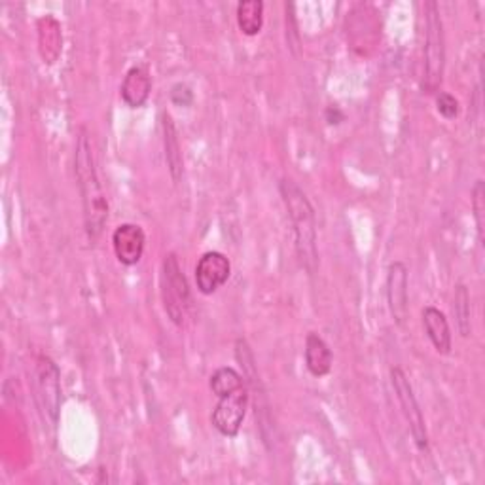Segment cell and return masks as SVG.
Here are the masks:
<instances>
[{"mask_svg": "<svg viewBox=\"0 0 485 485\" xmlns=\"http://www.w3.org/2000/svg\"><path fill=\"white\" fill-rule=\"evenodd\" d=\"M425 73H423V88L425 93L436 95L440 86H441V78H444V67H446V40H444V24H441L440 17V8L431 0V3L425 5Z\"/></svg>", "mask_w": 485, "mask_h": 485, "instance_id": "obj_3", "label": "cell"}, {"mask_svg": "<svg viewBox=\"0 0 485 485\" xmlns=\"http://www.w3.org/2000/svg\"><path fill=\"white\" fill-rule=\"evenodd\" d=\"M161 298L169 319L177 326H184L192 306V294L175 252H169L161 264Z\"/></svg>", "mask_w": 485, "mask_h": 485, "instance_id": "obj_4", "label": "cell"}, {"mask_svg": "<svg viewBox=\"0 0 485 485\" xmlns=\"http://www.w3.org/2000/svg\"><path fill=\"white\" fill-rule=\"evenodd\" d=\"M408 267L404 262H393L387 269V302L393 319L404 326L408 319Z\"/></svg>", "mask_w": 485, "mask_h": 485, "instance_id": "obj_9", "label": "cell"}, {"mask_svg": "<svg viewBox=\"0 0 485 485\" xmlns=\"http://www.w3.org/2000/svg\"><path fill=\"white\" fill-rule=\"evenodd\" d=\"M231 273V264L229 258L218 250H209L199 258L196 266V283L201 294L210 296L218 288H222Z\"/></svg>", "mask_w": 485, "mask_h": 485, "instance_id": "obj_8", "label": "cell"}, {"mask_svg": "<svg viewBox=\"0 0 485 485\" xmlns=\"http://www.w3.org/2000/svg\"><path fill=\"white\" fill-rule=\"evenodd\" d=\"M391 383H393V389L396 393L400 408H403V413L408 421V427H410V432H412V438L415 441L417 450L427 451L429 450V432H427V425H425V417L417 404L413 387H412L410 379L403 368L391 370Z\"/></svg>", "mask_w": 485, "mask_h": 485, "instance_id": "obj_5", "label": "cell"}, {"mask_svg": "<svg viewBox=\"0 0 485 485\" xmlns=\"http://www.w3.org/2000/svg\"><path fill=\"white\" fill-rule=\"evenodd\" d=\"M34 387L40 410L55 427L61 410V370L50 356L40 354L34 368Z\"/></svg>", "mask_w": 485, "mask_h": 485, "instance_id": "obj_6", "label": "cell"}, {"mask_svg": "<svg viewBox=\"0 0 485 485\" xmlns=\"http://www.w3.org/2000/svg\"><path fill=\"white\" fill-rule=\"evenodd\" d=\"M161 131H163V146H165V160H167L169 173H171V179L175 182H179L184 171V160H182L179 131H177V125L171 114H167V112L161 114Z\"/></svg>", "mask_w": 485, "mask_h": 485, "instance_id": "obj_13", "label": "cell"}, {"mask_svg": "<svg viewBox=\"0 0 485 485\" xmlns=\"http://www.w3.org/2000/svg\"><path fill=\"white\" fill-rule=\"evenodd\" d=\"M423 326L431 344L440 354H450L451 351V328L446 315L440 309L429 306L423 309Z\"/></svg>", "mask_w": 485, "mask_h": 485, "instance_id": "obj_14", "label": "cell"}, {"mask_svg": "<svg viewBox=\"0 0 485 485\" xmlns=\"http://www.w3.org/2000/svg\"><path fill=\"white\" fill-rule=\"evenodd\" d=\"M209 387H210V391H213V394L222 398V396H226L229 393H234V391L245 387V383H243V375L236 368L222 366L213 375H210Z\"/></svg>", "mask_w": 485, "mask_h": 485, "instance_id": "obj_17", "label": "cell"}, {"mask_svg": "<svg viewBox=\"0 0 485 485\" xmlns=\"http://www.w3.org/2000/svg\"><path fill=\"white\" fill-rule=\"evenodd\" d=\"M281 198L286 207L288 218L294 231V247L302 267L307 276H315L319 269V247H317V220H315V209L304 189L292 180H283L279 184Z\"/></svg>", "mask_w": 485, "mask_h": 485, "instance_id": "obj_2", "label": "cell"}, {"mask_svg": "<svg viewBox=\"0 0 485 485\" xmlns=\"http://www.w3.org/2000/svg\"><path fill=\"white\" fill-rule=\"evenodd\" d=\"M114 255L121 266H137L144 255L146 236L137 224H121L112 234Z\"/></svg>", "mask_w": 485, "mask_h": 485, "instance_id": "obj_10", "label": "cell"}, {"mask_svg": "<svg viewBox=\"0 0 485 485\" xmlns=\"http://www.w3.org/2000/svg\"><path fill=\"white\" fill-rule=\"evenodd\" d=\"M325 120L328 121V125H340L345 120V114L337 107H328L325 111Z\"/></svg>", "mask_w": 485, "mask_h": 485, "instance_id": "obj_22", "label": "cell"}, {"mask_svg": "<svg viewBox=\"0 0 485 485\" xmlns=\"http://www.w3.org/2000/svg\"><path fill=\"white\" fill-rule=\"evenodd\" d=\"M453 313L457 319V328L462 337L470 335V294L465 285H457L453 298Z\"/></svg>", "mask_w": 485, "mask_h": 485, "instance_id": "obj_18", "label": "cell"}, {"mask_svg": "<svg viewBox=\"0 0 485 485\" xmlns=\"http://www.w3.org/2000/svg\"><path fill=\"white\" fill-rule=\"evenodd\" d=\"M436 111L441 118L446 120H455L461 112V107H459V101L448 93V92H438L436 93Z\"/></svg>", "mask_w": 485, "mask_h": 485, "instance_id": "obj_20", "label": "cell"}, {"mask_svg": "<svg viewBox=\"0 0 485 485\" xmlns=\"http://www.w3.org/2000/svg\"><path fill=\"white\" fill-rule=\"evenodd\" d=\"M152 92V76L146 67H131L123 76L120 95L130 109H141Z\"/></svg>", "mask_w": 485, "mask_h": 485, "instance_id": "obj_11", "label": "cell"}, {"mask_svg": "<svg viewBox=\"0 0 485 485\" xmlns=\"http://www.w3.org/2000/svg\"><path fill=\"white\" fill-rule=\"evenodd\" d=\"M74 175L78 180L82 207H83V226L92 245L99 241L102 229L109 220V201L104 198L102 186L95 169V158L88 130L82 128L76 141L74 152Z\"/></svg>", "mask_w": 485, "mask_h": 485, "instance_id": "obj_1", "label": "cell"}, {"mask_svg": "<svg viewBox=\"0 0 485 485\" xmlns=\"http://www.w3.org/2000/svg\"><path fill=\"white\" fill-rule=\"evenodd\" d=\"M247 410H248V391L247 387H241L218 400L217 408L213 410V415H210V423H213V427L222 436L234 438L241 431V425L247 417Z\"/></svg>", "mask_w": 485, "mask_h": 485, "instance_id": "obj_7", "label": "cell"}, {"mask_svg": "<svg viewBox=\"0 0 485 485\" xmlns=\"http://www.w3.org/2000/svg\"><path fill=\"white\" fill-rule=\"evenodd\" d=\"M238 25L243 34L257 36L264 27L262 0H243L238 5Z\"/></svg>", "mask_w": 485, "mask_h": 485, "instance_id": "obj_16", "label": "cell"}, {"mask_svg": "<svg viewBox=\"0 0 485 485\" xmlns=\"http://www.w3.org/2000/svg\"><path fill=\"white\" fill-rule=\"evenodd\" d=\"M472 209H474V218L478 226V238L480 243H483V213H485V188L483 180H476L474 189H472Z\"/></svg>", "mask_w": 485, "mask_h": 485, "instance_id": "obj_19", "label": "cell"}, {"mask_svg": "<svg viewBox=\"0 0 485 485\" xmlns=\"http://www.w3.org/2000/svg\"><path fill=\"white\" fill-rule=\"evenodd\" d=\"M334 354L317 332H309L306 337V366L311 375L325 377L330 373Z\"/></svg>", "mask_w": 485, "mask_h": 485, "instance_id": "obj_15", "label": "cell"}, {"mask_svg": "<svg viewBox=\"0 0 485 485\" xmlns=\"http://www.w3.org/2000/svg\"><path fill=\"white\" fill-rule=\"evenodd\" d=\"M63 50V33L61 24L53 15H46L38 19V52L40 57L48 65L59 59Z\"/></svg>", "mask_w": 485, "mask_h": 485, "instance_id": "obj_12", "label": "cell"}, {"mask_svg": "<svg viewBox=\"0 0 485 485\" xmlns=\"http://www.w3.org/2000/svg\"><path fill=\"white\" fill-rule=\"evenodd\" d=\"M169 99H171V102L175 104V107H192L194 102V92L189 90L186 83H175V86L171 88V93H169Z\"/></svg>", "mask_w": 485, "mask_h": 485, "instance_id": "obj_21", "label": "cell"}]
</instances>
